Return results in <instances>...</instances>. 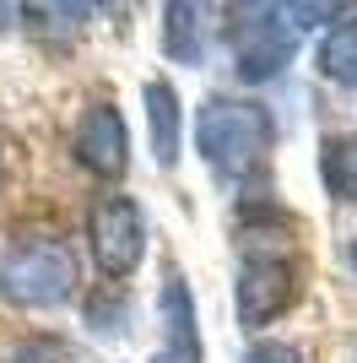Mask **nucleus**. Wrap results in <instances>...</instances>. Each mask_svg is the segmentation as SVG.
Returning <instances> with one entry per match:
<instances>
[{
  "label": "nucleus",
  "instance_id": "nucleus-11",
  "mask_svg": "<svg viewBox=\"0 0 357 363\" xmlns=\"http://www.w3.org/2000/svg\"><path fill=\"white\" fill-rule=\"evenodd\" d=\"M163 49H168V60H178V65L206 60V44H200V6H190V0L163 6Z\"/></svg>",
  "mask_w": 357,
  "mask_h": 363
},
{
  "label": "nucleus",
  "instance_id": "nucleus-6",
  "mask_svg": "<svg viewBox=\"0 0 357 363\" xmlns=\"http://www.w3.org/2000/svg\"><path fill=\"white\" fill-rule=\"evenodd\" d=\"M76 163L98 174V179H119L130 168V130H125V114L114 104H92L76 125Z\"/></svg>",
  "mask_w": 357,
  "mask_h": 363
},
{
  "label": "nucleus",
  "instance_id": "nucleus-16",
  "mask_svg": "<svg viewBox=\"0 0 357 363\" xmlns=\"http://www.w3.org/2000/svg\"><path fill=\"white\" fill-rule=\"evenodd\" d=\"M16 16H22V6H0V28H6V22H16Z\"/></svg>",
  "mask_w": 357,
  "mask_h": 363
},
{
  "label": "nucleus",
  "instance_id": "nucleus-9",
  "mask_svg": "<svg viewBox=\"0 0 357 363\" xmlns=\"http://www.w3.org/2000/svg\"><path fill=\"white\" fill-rule=\"evenodd\" d=\"M319 179L341 206H357V130H336L319 141Z\"/></svg>",
  "mask_w": 357,
  "mask_h": 363
},
{
  "label": "nucleus",
  "instance_id": "nucleus-13",
  "mask_svg": "<svg viewBox=\"0 0 357 363\" xmlns=\"http://www.w3.org/2000/svg\"><path fill=\"white\" fill-rule=\"evenodd\" d=\"M125 315H130V309H125V298H103V293H98V298H87V331L98 336H119L125 331Z\"/></svg>",
  "mask_w": 357,
  "mask_h": 363
},
{
  "label": "nucleus",
  "instance_id": "nucleus-4",
  "mask_svg": "<svg viewBox=\"0 0 357 363\" xmlns=\"http://www.w3.org/2000/svg\"><path fill=\"white\" fill-rule=\"evenodd\" d=\"M227 16H238V22H227V49H233L238 82H249V87L276 82L298 55V28L287 22V11L282 6H233Z\"/></svg>",
  "mask_w": 357,
  "mask_h": 363
},
{
  "label": "nucleus",
  "instance_id": "nucleus-5",
  "mask_svg": "<svg viewBox=\"0 0 357 363\" xmlns=\"http://www.w3.org/2000/svg\"><path fill=\"white\" fill-rule=\"evenodd\" d=\"M87 250L98 260V272L108 282H125V277L141 272V255H147V217L130 196H98L87 212Z\"/></svg>",
  "mask_w": 357,
  "mask_h": 363
},
{
  "label": "nucleus",
  "instance_id": "nucleus-17",
  "mask_svg": "<svg viewBox=\"0 0 357 363\" xmlns=\"http://www.w3.org/2000/svg\"><path fill=\"white\" fill-rule=\"evenodd\" d=\"M152 363H184V358H168V352H163V358H152Z\"/></svg>",
  "mask_w": 357,
  "mask_h": 363
},
{
  "label": "nucleus",
  "instance_id": "nucleus-14",
  "mask_svg": "<svg viewBox=\"0 0 357 363\" xmlns=\"http://www.w3.org/2000/svg\"><path fill=\"white\" fill-rule=\"evenodd\" d=\"M244 363H309V358H303V347H293V342H276V336H271V342H254V347L244 352Z\"/></svg>",
  "mask_w": 357,
  "mask_h": 363
},
{
  "label": "nucleus",
  "instance_id": "nucleus-19",
  "mask_svg": "<svg viewBox=\"0 0 357 363\" xmlns=\"http://www.w3.org/2000/svg\"><path fill=\"white\" fill-rule=\"evenodd\" d=\"M0 179H6V157H0Z\"/></svg>",
  "mask_w": 357,
  "mask_h": 363
},
{
  "label": "nucleus",
  "instance_id": "nucleus-8",
  "mask_svg": "<svg viewBox=\"0 0 357 363\" xmlns=\"http://www.w3.org/2000/svg\"><path fill=\"white\" fill-rule=\"evenodd\" d=\"M141 104H147L152 157H157V168H174V163H178V136H184V108H178V92L157 76V82H147Z\"/></svg>",
  "mask_w": 357,
  "mask_h": 363
},
{
  "label": "nucleus",
  "instance_id": "nucleus-12",
  "mask_svg": "<svg viewBox=\"0 0 357 363\" xmlns=\"http://www.w3.org/2000/svg\"><path fill=\"white\" fill-rule=\"evenodd\" d=\"M282 11H287V22H293V28H336V22H346L357 6H330V0H314V6H282Z\"/></svg>",
  "mask_w": 357,
  "mask_h": 363
},
{
  "label": "nucleus",
  "instance_id": "nucleus-7",
  "mask_svg": "<svg viewBox=\"0 0 357 363\" xmlns=\"http://www.w3.org/2000/svg\"><path fill=\"white\" fill-rule=\"evenodd\" d=\"M157 315H163V336H168V358L200 363V325H195V293L178 272H168L163 293H157Z\"/></svg>",
  "mask_w": 357,
  "mask_h": 363
},
{
  "label": "nucleus",
  "instance_id": "nucleus-1",
  "mask_svg": "<svg viewBox=\"0 0 357 363\" xmlns=\"http://www.w3.org/2000/svg\"><path fill=\"white\" fill-rule=\"evenodd\" d=\"M271 141H276V120L254 98H222L217 92L195 108V152L206 157L217 179H249L271 157Z\"/></svg>",
  "mask_w": 357,
  "mask_h": 363
},
{
  "label": "nucleus",
  "instance_id": "nucleus-3",
  "mask_svg": "<svg viewBox=\"0 0 357 363\" xmlns=\"http://www.w3.org/2000/svg\"><path fill=\"white\" fill-rule=\"evenodd\" d=\"M298 298V266L287 255L276 233H254L244 228L238 239V325L260 331L276 315H287V303Z\"/></svg>",
  "mask_w": 357,
  "mask_h": 363
},
{
  "label": "nucleus",
  "instance_id": "nucleus-15",
  "mask_svg": "<svg viewBox=\"0 0 357 363\" xmlns=\"http://www.w3.org/2000/svg\"><path fill=\"white\" fill-rule=\"evenodd\" d=\"M6 363H60V352L49 347V342H22V347H16Z\"/></svg>",
  "mask_w": 357,
  "mask_h": 363
},
{
  "label": "nucleus",
  "instance_id": "nucleus-10",
  "mask_svg": "<svg viewBox=\"0 0 357 363\" xmlns=\"http://www.w3.org/2000/svg\"><path fill=\"white\" fill-rule=\"evenodd\" d=\"M314 71L325 76V82H336V87H352L357 92V11L346 16V22H336V28L319 38Z\"/></svg>",
  "mask_w": 357,
  "mask_h": 363
},
{
  "label": "nucleus",
  "instance_id": "nucleus-2",
  "mask_svg": "<svg viewBox=\"0 0 357 363\" xmlns=\"http://www.w3.org/2000/svg\"><path fill=\"white\" fill-rule=\"evenodd\" d=\"M76 255L55 233H28L0 250V298L16 309H60L76 298Z\"/></svg>",
  "mask_w": 357,
  "mask_h": 363
},
{
  "label": "nucleus",
  "instance_id": "nucleus-18",
  "mask_svg": "<svg viewBox=\"0 0 357 363\" xmlns=\"http://www.w3.org/2000/svg\"><path fill=\"white\" fill-rule=\"evenodd\" d=\"M352 272H357V239H352Z\"/></svg>",
  "mask_w": 357,
  "mask_h": 363
}]
</instances>
